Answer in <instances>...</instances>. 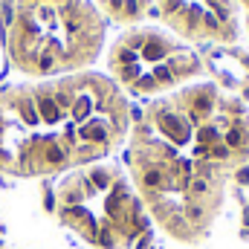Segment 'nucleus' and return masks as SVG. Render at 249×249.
<instances>
[{"mask_svg": "<svg viewBox=\"0 0 249 249\" xmlns=\"http://www.w3.org/2000/svg\"><path fill=\"white\" fill-rule=\"evenodd\" d=\"M110 78L124 96H165L206 72L203 55L160 26H130L107 50Z\"/></svg>", "mask_w": 249, "mask_h": 249, "instance_id": "5", "label": "nucleus"}, {"mask_svg": "<svg viewBox=\"0 0 249 249\" xmlns=\"http://www.w3.org/2000/svg\"><path fill=\"white\" fill-rule=\"evenodd\" d=\"M107 20L93 0H0L9 64L32 78L84 72L105 50Z\"/></svg>", "mask_w": 249, "mask_h": 249, "instance_id": "3", "label": "nucleus"}, {"mask_svg": "<svg viewBox=\"0 0 249 249\" xmlns=\"http://www.w3.org/2000/svg\"><path fill=\"white\" fill-rule=\"evenodd\" d=\"M0 249H6V247H0Z\"/></svg>", "mask_w": 249, "mask_h": 249, "instance_id": "9", "label": "nucleus"}, {"mask_svg": "<svg viewBox=\"0 0 249 249\" xmlns=\"http://www.w3.org/2000/svg\"><path fill=\"white\" fill-rule=\"evenodd\" d=\"M249 165V105L212 81L148 102L127 133V174L148 214L180 244H203Z\"/></svg>", "mask_w": 249, "mask_h": 249, "instance_id": "1", "label": "nucleus"}, {"mask_svg": "<svg viewBox=\"0 0 249 249\" xmlns=\"http://www.w3.org/2000/svg\"><path fill=\"white\" fill-rule=\"evenodd\" d=\"M160 20L183 41L229 47L241 38L238 0H154Z\"/></svg>", "mask_w": 249, "mask_h": 249, "instance_id": "6", "label": "nucleus"}, {"mask_svg": "<svg viewBox=\"0 0 249 249\" xmlns=\"http://www.w3.org/2000/svg\"><path fill=\"white\" fill-rule=\"evenodd\" d=\"M93 6L102 12L105 20L130 26L148 18V12L154 9V0H93Z\"/></svg>", "mask_w": 249, "mask_h": 249, "instance_id": "7", "label": "nucleus"}, {"mask_svg": "<svg viewBox=\"0 0 249 249\" xmlns=\"http://www.w3.org/2000/svg\"><path fill=\"white\" fill-rule=\"evenodd\" d=\"M130 133V105L110 75L70 72L0 90V174L58 177L107 160Z\"/></svg>", "mask_w": 249, "mask_h": 249, "instance_id": "2", "label": "nucleus"}, {"mask_svg": "<svg viewBox=\"0 0 249 249\" xmlns=\"http://www.w3.org/2000/svg\"><path fill=\"white\" fill-rule=\"evenodd\" d=\"M238 3H241V6H247V9H249V0H238Z\"/></svg>", "mask_w": 249, "mask_h": 249, "instance_id": "8", "label": "nucleus"}, {"mask_svg": "<svg viewBox=\"0 0 249 249\" xmlns=\"http://www.w3.org/2000/svg\"><path fill=\"white\" fill-rule=\"evenodd\" d=\"M53 214L90 249H142L151 238V214L130 174L105 160L61 174Z\"/></svg>", "mask_w": 249, "mask_h": 249, "instance_id": "4", "label": "nucleus"}]
</instances>
